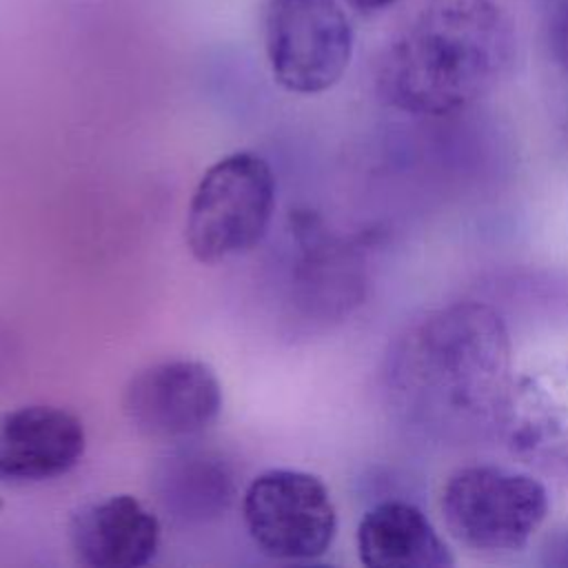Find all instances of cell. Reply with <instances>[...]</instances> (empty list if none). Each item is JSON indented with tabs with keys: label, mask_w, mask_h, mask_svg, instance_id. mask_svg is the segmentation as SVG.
Here are the masks:
<instances>
[{
	"label": "cell",
	"mask_w": 568,
	"mask_h": 568,
	"mask_svg": "<svg viewBox=\"0 0 568 568\" xmlns=\"http://www.w3.org/2000/svg\"><path fill=\"white\" fill-rule=\"evenodd\" d=\"M510 379L508 328L479 302L426 313L386 357V390L397 413L444 439L497 426Z\"/></svg>",
	"instance_id": "obj_1"
},
{
	"label": "cell",
	"mask_w": 568,
	"mask_h": 568,
	"mask_svg": "<svg viewBox=\"0 0 568 568\" xmlns=\"http://www.w3.org/2000/svg\"><path fill=\"white\" fill-rule=\"evenodd\" d=\"M515 58V31L495 0H422L379 53L384 102L413 115H450L488 95Z\"/></svg>",
	"instance_id": "obj_2"
},
{
	"label": "cell",
	"mask_w": 568,
	"mask_h": 568,
	"mask_svg": "<svg viewBox=\"0 0 568 568\" xmlns=\"http://www.w3.org/2000/svg\"><path fill=\"white\" fill-rule=\"evenodd\" d=\"M277 180L253 151L215 160L197 180L186 206L184 242L202 264H217L253 251L273 222Z\"/></svg>",
	"instance_id": "obj_3"
},
{
	"label": "cell",
	"mask_w": 568,
	"mask_h": 568,
	"mask_svg": "<svg viewBox=\"0 0 568 568\" xmlns=\"http://www.w3.org/2000/svg\"><path fill=\"white\" fill-rule=\"evenodd\" d=\"M448 532L473 550L510 552L528 544L548 515L546 486L528 473L493 464L455 470L442 490Z\"/></svg>",
	"instance_id": "obj_4"
},
{
	"label": "cell",
	"mask_w": 568,
	"mask_h": 568,
	"mask_svg": "<svg viewBox=\"0 0 568 568\" xmlns=\"http://www.w3.org/2000/svg\"><path fill=\"white\" fill-rule=\"evenodd\" d=\"M262 36L271 75L288 93H324L351 64L353 27L337 0H266Z\"/></svg>",
	"instance_id": "obj_5"
},
{
	"label": "cell",
	"mask_w": 568,
	"mask_h": 568,
	"mask_svg": "<svg viewBox=\"0 0 568 568\" xmlns=\"http://www.w3.org/2000/svg\"><path fill=\"white\" fill-rule=\"evenodd\" d=\"M242 519L253 546L277 561H313L328 552L337 510L326 484L306 470L268 468L242 493Z\"/></svg>",
	"instance_id": "obj_6"
},
{
	"label": "cell",
	"mask_w": 568,
	"mask_h": 568,
	"mask_svg": "<svg viewBox=\"0 0 568 568\" xmlns=\"http://www.w3.org/2000/svg\"><path fill=\"white\" fill-rule=\"evenodd\" d=\"M222 406V382L202 359L153 362L135 371L122 388V413L133 430L164 444L204 435Z\"/></svg>",
	"instance_id": "obj_7"
},
{
	"label": "cell",
	"mask_w": 568,
	"mask_h": 568,
	"mask_svg": "<svg viewBox=\"0 0 568 568\" xmlns=\"http://www.w3.org/2000/svg\"><path fill=\"white\" fill-rule=\"evenodd\" d=\"M497 426L526 464L568 477V362L513 377Z\"/></svg>",
	"instance_id": "obj_8"
},
{
	"label": "cell",
	"mask_w": 568,
	"mask_h": 568,
	"mask_svg": "<svg viewBox=\"0 0 568 568\" xmlns=\"http://www.w3.org/2000/svg\"><path fill=\"white\" fill-rule=\"evenodd\" d=\"M87 450L78 415L51 404H24L0 413V484L31 486L73 470Z\"/></svg>",
	"instance_id": "obj_9"
},
{
	"label": "cell",
	"mask_w": 568,
	"mask_h": 568,
	"mask_svg": "<svg viewBox=\"0 0 568 568\" xmlns=\"http://www.w3.org/2000/svg\"><path fill=\"white\" fill-rule=\"evenodd\" d=\"M75 559L89 568H142L162 537L160 519L133 495L120 493L78 506L67 524Z\"/></svg>",
	"instance_id": "obj_10"
},
{
	"label": "cell",
	"mask_w": 568,
	"mask_h": 568,
	"mask_svg": "<svg viewBox=\"0 0 568 568\" xmlns=\"http://www.w3.org/2000/svg\"><path fill=\"white\" fill-rule=\"evenodd\" d=\"M151 490L173 524L200 526L229 510L235 497V477L220 453L180 442L158 459Z\"/></svg>",
	"instance_id": "obj_11"
},
{
	"label": "cell",
	"mask_w": 568,
	"mask_h": 568,
	"mask_svg": "<svg viewBox=\"0 0 568 568\" xmlns=\"http://www.w3.org/2000/svg\"><path fill=\"white\" fill-rule=\"evenodd\" d=\"M357 555L368 568H448L455 564L430 519L413 504L386 499L364 513Z\"/></svg>",
	"instance_id": "obj_12"
},
{
	"label": "cell",
	"mask_w": 568,
	"mask_h": 568,
	"mask_svg": "<svg viewBox=\"0 0 568 568\" xmlns=\"http://www.w3.org/2000/svg\"><path fill=\"white\" fill-rule=\"evenodd\" d=\"M548 40H550V51L559 67L568 71V4H564L550 20L548 29Z\"/></svg>",
	"instance_id": "obj_13"
},
{
	"label": "cell",
	"mask_w": 568,
	"mask_h": 568,
	"mask_svg": "<svg viewBox=\"0 0 568 568\" xmlns=\"http://www.w3.org/2000/svg\"><path fill=\"white\" fill-rule=\"evenodd\" d=\"M544 561L548 566L568 568V528L552 535L544 548Z\"/></svg>",
	"instance_id": "obj_14"
},
{
	"label": "cell",
	"mask_w": 568,
	"mask_h": 568,
	"mask_svg": "<svg viewBox=\"0 0 568 568\" xmlns=\"http://www.w3.org/2000/svg\"><path fill=\"white\" fill-rule=\"evenodd\" d=\"M395 2H397V0H346V4H348L351 9H355L357 13H364V16L384 11V9H388L390 4H395Z\"/></svg>",
	"instance_id": "obj_15"
},
{
	"label": "cell",
	"mask_w": 568,
	"mask_h": 568,
	"mask_svg": "<svg viewBox=\"0 0 568 568\" xmlns=\"http://www.w3.org/2000/svg\"><path fill=\"white\" fill-rule=\"evenodd\" d=\"M0 508H2V499H0Z\"/></svg>",
	"instance_id": "obj_16"
}]
</instances>
